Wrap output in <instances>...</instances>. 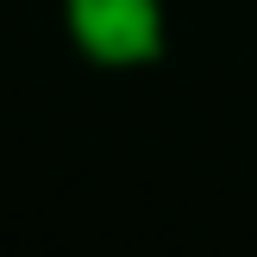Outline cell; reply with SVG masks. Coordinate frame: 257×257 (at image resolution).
<instances>
[{
  "mask_svg": "<svg viewBox=\"0 0 257 257\" xmlns=\"http://www.w3.org/2000/svg\"><path fill=\"white\" fill-rule=\"evenodd\" d=\"M75 25L94 50L125 57L145 44V0H75Z\"/></svg>",
  "mask_w": 257,
  "mask_h": 257,
  "instance_id": "6da1fadb",
  "label": "cell"
}]
</instances>
